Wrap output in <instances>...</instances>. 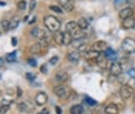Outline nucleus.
Instances as JSON below:
<instances>
[{"label":"nucleus","instance_id":"nucleus-27","mask_svg":"<svg viewBox=\"0 0 135 114\" xmlns=\"http://www.w3.org/2000/svg\"><path fill=\"white\" fill-rule=\"evenodd\" d=\"M9 24L10 22L8 19H3L1 21V27L3 30H4V32H7L8 30H9Z\"/></svg>","mask_w":135,"mask_h":114},{"label":"nucleus","instance_id":"nucleus-30","mask_svg":"<svg viewBox=\"0 0 135 114\" xmlns=\"http://www.w3.org/2000/svg\"><path fill=\"white\" fill-rule=\"evenodd\" d=\"M127 75L130 78H135V68H131L127 72Z\"/></svg>","mask_w":135,"mask_h":114},{"label":"nucleus","instance_id":"nucleus-1","mask_svg":"<svg viewBox=\"0 0 135 114\" xmlns=\"http://www.w3.org/2000/svg\"><path fill=\"white\" fill-rule=\"evenodd\" d=\"M44 23L49 32L57 33L59 32L61 28V23L59 20L53 15H48L44 18Z\"/></svg>","mask_w":135,"mask_h":114},{"label":"nucleus","instance_id":"nucleus-7","mask_svg":"<svg viewBox=\"0 0 135 114\" xmlns=\"http://www.w3.org/2000/svg\"><path fill=\"white\" fill-rule=\"evenodd\" d=\"M30 33L35 38H38V39H40V40H43V39L46 38V33H45V31L44 29H42V28H38V27L33 28L32 30H31Z\"/></svg>","mask_w":135,"mask_h":114},{"label":"nucleus","instance_id":"nucleus-12","mask_svg":"<svg viewBox=\"0 0 135 114\" xmlns=\"http://www.w3.org/2000/svg\"><path fill=\"white\" fill-rule=\"evenodd\" d=\"M60 6L64 9V11L70 13L74 10V5L69 0H58Z\"/></svg>","mask_w":135,"mask_h":114},{"label":"nucleus","instance_id":"nucleus-3","mask_svg":"<svg viewBox=\"0 0 135 114\" xmlns=\"http://www.w3.org/2000/svg\"><path fill=\"white\" fill-rule=\"evenodd\" d=\"M47 46H48V42H47V40L45 38V39L41 40L38 43L33 44L30 47L29 51L33 54H39L44 50L45 48H47Z\"/></svg>","mask_w":135,"mask_h":114},{"label":"nucleus","instance_id":"nucleus-41","mask_svg":"<svg viewBox=\"0 0 135 114\" xmlns=\"http://www.w3.org/2000/svg\"><path fill=\"white\" fill-rule=\"evenodd\" d=\"M55 112H56V114H62V113H63L62 108L59 106H56L55 107Z\"/></svg>","mask_w":135,"mask_h":114},{"label":"nucleus","instance_id":"nucleus-35","mask_svg":"<svg viewBox=\"0 0 135 114\" xmlns=\"http://www.w3.org/2000/svg\"><path fill=\"white\" fill-rule=\"evenodd\" d=\"M40 72H43L44 74H46L47 72H48V67H47L46 64L41 65V67H40Z\"/></svg>","mask_w":135,"mask_h":114},{"label":"nucleus","instance_id":"nucleus-32","mask_svg":"<svg viewBox=\"0 0 135 114\" xmlns=\"http://www.w3.org/2000/svg\"><path fill=\"white\" fill-rule=\"evenodd\" d=\"M28 63L31 67H33V68H36V67H37V65H38V63H37V61H36V59L35 58H33L28 59Z\"/></svg>","mask_w":135,"mask_h":114},{"label":"nucleus","instance_id":"nucleus-4","mask_svg":"<svg viewBox=\"0 0 135 114\" xmlns=\"http://www.w3.org/2000/svg\"><path fill=\"white\" fill-rule=\"evenodd\" d=\"M133 93H134L133 88L131 86H129L128 84L123 85L121 87L120 90H119V94H120V97L123 98V99H124V100L130 98L133 96Z\"/></svg>","mask_w":135,"mask_h":114},{"label":"nucleus","instance_id":"nucleus-47","mask_svg":"<svg viewBox=\"0 0 135 114\" xmlns=\"http://www.w3.org/2000/svg\"><path fill=\"white\" fill-rule=\"evenodd\" d=\"M69 1H74V0H69Z\"/></svg>","mask_w":135,"mask_h":114},{"label":"nucleus","instance_id":"nucleus-45","mask_svg":"<svg viewBox=\"0 0 135 114\" xmlns=\"http://www.w3.org/2000/svg\"><path fill=\"white\" fill-rule=\"evenodd\" d=\"M0 60H1V67H3V63H4V60H3V58H1V59H0Z\"/></svg>","mask_w":135,"mask_h":114},{"label":"nucleus","instance_id":"nucleus-29","mask_svg":"<svg viewBox=\"0 0 135 114\" xmlns=\"http://www.w3.org/2000/svg\"><path fill=\"white\" fill-rule=\"evenodd\" d=\"M36 6H37V1L36 0H30L29 3V12H33L35 9Z\"/></svg>","mask_w":135,"mask_h":114},{"label":"nucleus","instance_id":"nucleus-39","mask_svg":"<svg viewBox=\"0 0 135 114\" xmlns=\"http://www.w3.org/2000/svg\"><path fill=\"white\" fill-rule=\"evenodd\" d=\"M128 0H115L114 1V4L115 5H122L123 3H125Z\"/></svg>","mask_w":135,"mask_h":114},{"label":"nucleus","instance_id":"nucleus-18","mask_svg":"<svg viewBox=\"0 0 135 114\" xmlns=\"http://www.w3.org/2000/svg\"><path fill=\"white\" fill-rule=\"evenodd\" d=\"M106 114H118V107L115 103H110L104 109Z\"/></svg>","mask_w":135,"mask_h":114},{"label":"nucleus","instance_id":"nucleus-14","mask_svg":"<svg viewBox=\"0 0 135 114\" xmlns=\"http://www.w3.org/2000/svg\"><path fill=\"white\" fill-rule=\"evenodd\" d=\"M78 29H79V25H78L77 22L75 21H69V23H67L66 24V32L70 33L71 35L75 33Z\"/></svg>","mask_w":135,"mask_h":114},{"label":"nucleus","instance_id":"nucleus-10","mask_svg":"<svg viewBox=\"0 0 135 114\" xmlns=\"http://www.w3.org/2000/svg\"><path fill=\"white\" fill-rule=\"evenodd\" d=\"M68 60L73 63H79V61L81 58V54L79 51H73L71 53H69L67 56Z\"/></svg>","mask_w":135,"mask_h":114},{"label":"nucleus","instance_id":"nucleus-8","mask_svg":"<svg viewBox=\"0 0 135 114\" xmlns=\"http://www.w3.org/2000/svg\"><path fill=\"white\" fill-rule=\"evenodd\" d=\"M48 102V95L44 92H38L35 97V102L38 106H44Z\"/></svg>","mask_w":135,"mask_h":114},{"label":"nucleus","instance_id":"nucleus-46","mask_svg":"<svg viewBox=\"0 0 135 114\" xmlns=\"http://www.w3.org/2000/svg\"><path fill=\"white\" fill-rule=\"evenodd\" d=\"M133 102L135 103V93L133 94Z\"/></svg>","mask_w":135,"mask_h":114},{"label":"nucleus","instance_id":"nucleus-20","mask_svg":"<svg viewBox=\"0 0 135 114\" xmlns=\"http://www.w3.org/2000/svg\"><path fill=\"white\" fill-rule=\"evenodd\" d=\"M54 42L58 45H64L63 41H64V32H57L54 35Z\"/></svg>","mask_w":135,"mask_h":114},{"label":"nucleus","instance_id":"nucleus-6","mask_svg":"<svg viewBox=\"0 0 135 114\" xmlns=\"http://www.w3.org/2000/svg\"><path fill=\"white\" fill-rule=\"evenodd\" d=\"M123 72V66L118 62H113L110 66V73L114 77H118Z\"/></svg>","mask_w":135,"mask_h":114},{"label":"nucleus","instance_id":"nucleus-38","mask_svg":"<svg viewBox=\"0 0 135 114\" xmlns=\"http://www.w3.org/2000/svg\"><path fill=\"white\" fill-rule=\"evenodd\" d=\"M23 90L20 87H17V97H21L23 96Z\"/></svg>","mask_w":135,"mask_h":114},{"label":"nucleus","instance_id":"nucleus-16","mask_svg":"<svg viewBox=\"0 0 135 114\" xmlns=\"http://www.w3.org/2000/svg\"><path fill=\"white\" fill-rule=\"evenodd\" d=\"M68 78H69V75L65 71H59L55 75V79L59 82H65Z\"/></svg>","mask_w":135,"mask_h":114},{"label":"nucleus","instance_id":"nucleus-17","mask_svg":"<svg viewBox=\"0 0 135 114\" xmlns=\"http://www.w3.org/2000/svg\"><path fill=\"white\" fill-rule=\"evenodd\" d=\"M122 25L123 28H126V29L135 28V18L133 17H131L127 19H124Z\"/></svg>","mask_w":135,"mask_h":114},{"label":"nucleus","instance_id":"nucleus-23","mask_svg":"<svg viewBox=\"0 0 135 114\" xmlns=\"http://www.w3.org/2000/svg\"><path fill=\"white\" fill-rule=\"evenodd\" d=\"M73 37L71 36L70 33H69L68 32H64V41H63V43L65 46H69L73 43Z\"/></svg>","mask_w":135,"mask_h":114},{"label":"nucleus","instance_id":"nucleus-15","mask_svg":"<svg viewBox=\"0 0 135 114\" xmlns=\"http://www.w3.org/2000/svg\"><path fill=\"white\" fill-rule=\"evenodd\" d=\"M101 53H99V52H98V51H95V50H89V51H88L86 52V53H84V57H85V58L87 60H97V58L99 57Z\"/></svg>","mask_w":135,"mask_h":114},{"label":"nucleus","instance_id":"nucleus-33","mask_svg":"<svg viewBox=\"0 0 135 114\" xmlns=\"http://www.w3.org/2000/svg\"><path fill=\"white\" fill-rule=\"evenodd\" d=\"M59 60V58L58 56H54L49 59V63L51 65H56L57 63H58Z\"/></svg>","mask_w":135,"mask_h":114},{"label":"nucleus","instance_id":"nucleus-31","mask_svg":"<svg viewBox=\"0 0 135 114\" xmlns=\"http://www.w3.org/2000/svg\"><path fill=\"white\" fill-rule=\"evenodd\" d=\"M26 78L29 82H33L34 79L36 78V76L33 73H32V72H27V73H26Z\"/></svg>","mask_w":135,"mask_h":114},{"label":"nucleus","instance_id":"nucleus-37","mask_svg":"<svg viewBox=\"0 0 135 114\" xmlns=\"http://www.w3.org/2000/svg\"><path fill=\"white\" fill-rule=\"evenodd\" d=\"M13 103V101L11 100H7V99H3L2 100V106H9Z\"/></svg>","mask_w":135,"mask_h":114},{"label":"nucleus","instance_id":"nucleus-2","mask_svg":"<svg viewBox=\"0 0 135 114\" xmlns=\"http://www.w3.org/2000/svg\"><path fill=\"white\" fill-rule=\"evenodd\" d=\"M53 91L57 97L59 98H62V99H68V98L69 97V96L71 94V92H72L69 88V87L66 85H64V84L55 86L54 87Z\"/></svg>","mask_w":135,"mask_h":114},{"label":"nucleus","instance_id":"nucleus-25","mask_svg":"<svg viewBox=\"0 0 135 114\" xmlns=\"http://www.w3.org/2000/svg\"><path fill=\"white\" fill-rule=\"evenodd\" d=\"M16 53H17V51H13L12 53H8L6 55V57H5V59H6L7 62H9V63H11V62H15L17 59Z\"/></svg>","mask_w":135,"mask_h":114},{"label":"nucleus","instance_id":"nucleus-44","mask_svg":"<svg viewBox=\"0 0 135 114\" xmlns=\"http://www.w3.org/2000/svg\"><path fill=\"white\" fill-rule=\"evenodd\" d=\"M0 5H1V7H3V6H5V5H6V3H3V1H1V2H0Z\"/></svg>","mask_w":135,"mask_h":114},{"label":"nucleus","instance_id":"nucleus-22","mask_svg":"<svg viewBox=\"0 0 135 114\" xmlns=\"http://www.w3.org/2000/svg\"><path fill=\"white\" fill-rule=\"evenodd\" d=\"M10 24H9V29H15L16 28L19 23H20V18L18 16H13L11 19L9 20Z\"/></svg>","mask_w":135,"mask_h":114},{"label":"nucleus","instance_id":"nucleus-21","mask_svg":"<svg viewBox=\"0 0 135 114\" xmlns=\"http://www.w3.org/2000/svg\"><path fill=\"white\" fill-rule=\"evenodd\" d=\"M77 23H78V25H79V28L82 29L83 31L86 30L88 28H89V22H88V20L85 18H84V17L80 18L79 20H78Z\"/></svg>","mask_w":135,"mask_h":114},{"label":"nucleus","instance_id":"nucleus-5","mask_svg":"<svg viewBox=\"0 0 135 114\" xmlns=\"http://www.w3.org/2000/svg\"><path fill=\"white\" fill-rule=\"evenodd\" d=\"M122 48L127 53L135 52V40L131 38H125L122 43Z\"/></svg>","mask_w":135,"mask_h":114},{"label":"nucleus","instance_id":"nucleus-40","mask_svg":"<svg viewBox=\"0 0 135 114\" xmlns=\"http://www.w3.org/2000/svg\"><path fill=\"white\" fill-rule=\"evenodd\" d=\"M38 114H49V111L48 108L44 107V108H43V109L41 110Z\"/></svg>","mask_w":135,"mask_h":114},{"label":"nucleus","instance_id":"nucleus-24","mask_svg":"<svg viewBox=\"0 0 135 114\" xmlns=\"http://www.w3.org/2000/svg\"><path fill=\"white\" fill-rule=\"evenodd\" d=\"M104 53H105V55L107 57V58H111V59L114 60V62H115L116 53L111 48H108V49L104 52Z\"/></svg>","mask_w":135,"mask_h":114},{"label":"nucleus","instance_id":"nucleus-9","mask_svg":"<svg viewBox=\"0 0 135 114\" xmlns=\"http://www.w3.org/2000/svg\"><path fill=\"white\" fill-rule=\"evenodd\" d=\"M93 49L99 52V53H104V52L108 49V44L105 41L99 40L97 41L93 44Z\"/></svg>","mask_w":135,"mask_h":114},{"label":"nucleus","instance_id":"nucleus-26","mask_svg":"<svg viewBox=\"0 0 135 114\" xmlns=\"http://www.w3.org/2000/svg\"><path fill=\"white\" fill-rule=\"evenodd\" d=\"M84 102L87 103V104L89 105V106H94V105L97 104V101H95L94 99H93V98H92V97H89V96H86V97H84Z\"/></svg>","mask_w":135,"mask_h":114},{"label":"nucleus","instance_id":"nucleus-11","mask_svg":"<svg viewBox=\"0 0 135 114\" xmlns=\"http://www.w3.org/2000/svg\"><path fill=\"white\" fill-rule=\"evenodd\" d=\"M133 8H125L122 9L120 12H119V14L118 16L119 18H120L121 19L124 20V19H127L128 18H131L133 17Z\"/></svg>","mask_w":135,"mask_h":114},{"label":"nucleus","instance_id":"nucleus-42","mask_svg":"<svg viewBox=\"0 0 135 114\" xmlns=\"http://www.w3.org/2000/svg\"><path fill=\"white\" fill-rule=\"evenodd\" d=\"M11 43H12V45L13 47L17 46V44H18V39L15 38V37H13L12 39H11Z\"/></svg>","mask_w":135,"mask_h":114},{"label":"nucleus","instance_id":"nucleus-34","mask_svg":"<svg viewBox=\"0 0 135 114\" xmlns=\"http://www.w3.org/2000/svg\"><path fill=\"white\" fill-rule=\"evenodd\" d=\"M49 9L52 10V11L57 13H63V11H62L61 8H59L58 6H50L49 7Z\"/></svg>","mask_w":135,"mask_h":114},{"label":"nucleus","instance_id":"nucleus-13","mask_svg":"<svg viewBox=\"0 0 135 114\" xmlns=\"http://www.w3.org/2000/svg\"><path fill=\"white\" fill-rule=\"evenodd\" d=\"M18 109L21 112H28L33 109V106L28 102H23L18 104Z\"/></svg>","mask_w":135,"mask_h":114},{"label":"nucleus","instance_id":"nucleus-28","mask_svg":"<svg viewBox=\"0 0 135 114\" xmlns=\"http://www.w3.org/2000/svg\"><path fill=\"white\" fill-rule=\"evenodd\" d=\"M26 6H27V2L25 0H20L18 3V8L19 10H25Z\"/></svg>","mask_w":135,"mask_h":114},{"label":"nucleus","instance_id":"nucleus-19","mask_svg":"<svg viewBox=\"0 0 135 114\" xmlns=\"http://www.w3.org/2000/svg\"><path fill=\"white\" fill-rule=\"evenodd\" d=\"M84 107L80 104H76L71 107L70 108V114H84Z\"/></svg>","mask_w":135,"mask_h":114},{"label":"nucleus","instance_id":"nucleus-43","mask_svg":"<svg viewBox=\"0 0 135 114\" xmlns=\"http://www.w3.org/2000/svg\"><path fill=\"white\" fill-rule=\"evenodd\" d=\"M36 20H37V17L34 16V17H33V18L32 20H31V21H30L28 23H29V24H33V23H34L36 22Z\"/></svg>","mask_w":135,"mask_h":114},{"label":"nucleus","instance_id":"nucleus-36","mask_svg":"<svg viewBox=\"0 0 135 114\" xmlns=\"http://www.w3.org/2000/svg\"><path fill=\"white\" fill-rule=\"evenodd\" d=\"M9 110V106H1V109H0V113L5 114Z\"/></svg>","mask_w":135,"mask_h":114}]
</instances>
